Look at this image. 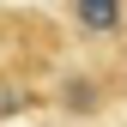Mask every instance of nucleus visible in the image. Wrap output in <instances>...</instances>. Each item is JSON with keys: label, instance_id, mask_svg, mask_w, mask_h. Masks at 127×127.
I'll return each mask as SVG.
<instances>
[{"label": "nucleus", "instance_id": "f257e3e1", "mask_svg": "<svg viewBox=\"0 0 127 127\" xmlns=\"http://www.w3.org/2000/svg\"><path fill=\"white\" fill-rule=\"evenodd\" d=\"M73 18L85 36H109L121 30V0H73Z\"/></svg>", "mask_w": 127, "mask_h": 127}, {"label": "nucleus", "instance_id": "f03ea898", "mask_svg": "<svg viewBox=\"0 0 127 127\" xmlns=\"http://www.w3.org/2000/svg\"><path fill=\"white\" fill-rule=\"evenodd\" d=\"M61 103H67L73 115H85V109H97V85H85V79H79V85H67V91H61Z\"/></svg>", "mask_w": 127, "mask_h": 127}, {"label": "nucleus", "instance_id": "7ed1b4c3", "mask_svg": "<svg viewBox=\"0 0 127 127\" xmlns=\"http://www.w3.org/2000/svg\"><path fill=\"white\" fill-rule=\"evenodd\" d=\"M24 109H30V91L24 85H0V121H6V115H24Z\"/></svg>", "mask_w": 127, "mask_h": 127}]
</instances>
